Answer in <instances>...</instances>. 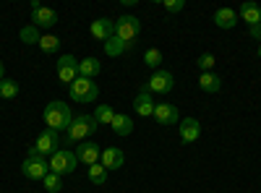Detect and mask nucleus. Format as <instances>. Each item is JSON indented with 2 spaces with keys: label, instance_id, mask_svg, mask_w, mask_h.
Listing matches in <instances>:
<instances>
[{
  "label": "nucleus",
  "instance_id": "nucleus-2",
  "mask_svg": "<svg viewBox=\"0 0 261 193\" xmlns=\"http://www.w3.org/2000/svg\"><path fill=\"white\" fill-rule=\"evenodd\" d=\"M97 128H99V123L94 120V115H79V118H73V123L68 125L63 144H65V146H79L81 141L89 139Z\"/></svg>",
  "mask_w": 261,
  "mask_h": 193
},
{
  "label": "nucleus",
  "instance_id": "nucleus-17",
  "mask_svg": "<svg viewBox=\"0 0 261 193\" xmlns=\"http://www.w3.org/2000/svg\"><path fill=\"white\" fill-rule=\"evenodd\" d=\"M110 128L118 136H130V133H134V120H130V115H125V113H115Z\"/></svg>",
  "mask_w": 261,
  "mask_h": 193
},
{
  "label": "nucleus",
  "instance_id": "nucleus-1",
  "mask_svg": "<svg viewBox=\"0 0 261 193\" xmlns=\"http://www.w3.org/2000/svg\"><path fill=\"white\" fill-rule=\"evenodd\" d=\"M42 118H45V125L50 128V131H68V125L73 123V113H71V104H65L60 99L50 102L45 107V113H42Z\"/></svg>",
  "mask_w": 261,
  "mask_h": 193
},
{
  "label": "nucleus",
  "instance_id": "nucleus-9",
  "mask_svg": "<svg viewBox=\"0 0 261 193\" xmlns=\"http://www.w3.org/2000/svg\"><path fill=\"white\" fill-rule=\"evenodd\" d=\"M58 78L63 81V84H71L79 78V60L73 58V55H63L60 60H58Z\"/></svg>",
  "mask_w": 261,
  "mask_h": 193
},
{
  "label": "nucleus",
  "instance_id": "nucleus-13",
  "mask_svg": "<svg viewBox=\"0 0 261 193\" xmlns=\"http://www.w3.org/2000/svg\"><path fill=\"white\" fill-rule=\"evenodd\" d=\"M125 162V154H123V149L118 146H110V149H102V157H99V164L105 170H120Z\"/></svg>",
  "mask_w": 261,
  "mask_h": 193
},
{
  "label": "nucleus",
  "instance_id": "nucleus-31",
  "mask_svg": "<svg viewBox=\"0 0 261 193\" xmlns=\"http://www.w3.org/2000/svg\"><path fill=\"white\" fill-rule=\"evenodd\" d=\"M165 11H170V13H180L183 8H186V0H165Z\"/></svg>",
  "mask_w": 261,
  "mask_h": 193
},
{
  "label": "nucleus",
  "instance_id": "nucleus-4",
  "mask_svg": "<svg viewBox=\"0 0 261 193\" xmlns=\"http://www.w3.org/2000/svg\"><path fill=\"white\" fill-rule=\"evenodd\" d=\"M47 164H50V173H55V175H71L73 170L79 167V159H76V152H68V149H58L55 154H50V159H47Z\"/></svg>",
  "mask_w": 261,
  "mask_h": 193
},
{
  "label": "nucleus",
  "instance_id": "nucleus-18",
  "mask_svg": "<svg viewBox=\"0 0 261 193\" xmlns=\"http://www.w3.org/2000/svg\"><path fill=\"white\" fill-rule=\"evenodd\" d=\"M99 71H102V63H99L97 58H84V60H79V76H81V78H92V81H94V76H99Z\"/></svg>",
  "mask_w": 261,
  "mask_h": 193
},
{
  "label": "nucleus",
  "instance_id": "nucleus-34",
  "mask_svg": "<svg viewBox=\"0 0 261 193\" xmlns=\"http://www.w3.org/2000/svg\"><path fill=\"white\" fill-rule=\"evenodd\" d=\"M258 58H261V45H258Z\"/></svg>",
  "mask_w": 261,
  "mask_h": 193
},
{
  "label": "nucleus",
  "instance_id": "nucleus-26",
  "mask_svg": "<svg viewBox=\"0 0 261 193\" xmlns=\"http://www.w3.org/2000/svg\"><path fill=\"white\" fill-rule=\"evenodd\" d=\"M89 180H92L94 185H105V183H107V170H105L99 162L89 167Z\"/></svg>",
  "mask_w": 261,
  "mask_h": 193
},
{
  "label": "nucleus",
  "instance_id": "nucleus-21",
  "mask_svg": "<svg viewBox=\"0 0 261 193\" xmlns=\"http://www.w3.org/2000/svg\"><path fill=\"white\" fill-rule=\"evenodd\" d=\"M199 87L206 94H217V92L222 89V81H220V76H217V73H201L199 76Z\"/></svg>",
  "mask_w": 261,
  "mask_h": 193
},
{
  "label": "nucleus",
  "instance_id": "nucleus-6",
  "mask_svg": "<svg viewBox=\"0 0 261 193\" xmlns=\"http://www.w3.org/2000/svg\"><path fill=\"white\" fill-rule=\"evenodd\" d=\"M68 94H71V99L73 102H81V104H89V102H94L97 99V94H99V89H97V84L92 81V78H76L71 87H68Z\"/></svg>",
  "mask_w": 261,
  "mask_h": 193
},
{
  "label": "nucleus",
  "instance_id": "nucleus-11",
  "mask_svg": "<svg viewBox=\"0 0 261 193\" xmlns=\"http://www.w3.org/2000/svg\"><path fill=\"white\" fill-rule=\"evenodd\" d=\"M154 118L160 125H175L178 120H180V115H178V107L175 104H170V102H157L154 104Z\"/></svg>",
  "mask_w": 261,
  "mask_h": 193
},
{
  "label": "nucleus",
  "instance_id": "nucleus-32",
  "mask_svg": "<svg viewBox=\"0 0 261 193\" xmlns=\"http://www.w3.org/2000/svg\"><path fill=\"white\" fill-rule=\"evenodd\" d=\"M248 34H251L253 39H258V42H261V24H256V26H248Z\"/></svg>",
  "mask_w": 261,
  "mask_h": 193
},
{
  "label": "nucleus",
  "instance_id": "nucleus-23",
  "mask_svg": "<svg viewBox=\"0 0 261 193\" xmlns=\"http://www.w3.org/2000/svg\"><path fill=\"white\" fill-rule=\"evenodd\" d=\"M113 118H115V110L110 104H99L97 110H94V120L97 123H102V125H110L113 123Z\"/></svg>",
  "mask_w": 261,
  "mask_h": 193
},
{
  "label": "nucleus",
  "instance_id": "nucleus-5",
  "mask_svg": "<svg viewBox=\"0 0 261 193\" xmlns=\"http://www.w3.org/2000/svg\"><path fill=\"white\" fill-rule=\"evenodd\" d=\"M141 34V21L136 18V16H120V18H115V37L118 39H123L125 45H130L134 47V42H136V37Z\"/></svg>",
  "mask_w": 261,
  "mask_h": 193
},
{
  "label": "nucleus",
  "instance_id": "nucleus-8",
  "mask_svg": "<svg viewBox=\"0 0 261 193\" xmlns=\"http://www.w3.org/2000/svg\"><path fill=\"white\" fill-rule=\"evenodd\" d=\"M60 144H63L60 133H58V131H50V128H45V131L37 136V141H34V152L42 154V157H50V154H55L58 149H60Z\"/></svg>",
  "mask_w": 261,
  "mask_h": 193
},
{
  "label": "nucleus",
  "instance_id": "nucleus-16",
  "mask_svg": "<svg viewBox=\"0 0 261 193\" xmlns=\"http://www.w3.org/2000/svg\"><path fill=\"white\" fill-rule=\"evenodd\" d=\"M154 104H157V102L151 99L149 92H139L136 99H134V110H136L139 118H151V115H154Z\"/></svg>",
  "mask_w": 261,
  "mask_h": 193
},
{
  "label": "nucleus",
  "instance_id": "nucleus-24",
  "mask_svg": "<svg viewBox=\"0 0 261 193\" xmlns=\"http://www.w3.org/2000/svg\"><path fill=\"white\" fill-rule=\"evenodd\" d=\"M18 97V84L13 78H3L0 81V99H13Z\"/></svg>",
  "mask_w": 261,
  "mask_h": 193
},
{
  "label": "nucleus",
  "instance_id": "nucleus-15",
  "mask_svg": "<svg viewBox=\"0 0 261 193\" xmlns=\"http://www.w3.org/2000/svg\"><path fill=\"white\" fill-rule=\"evenodd\" d=\"M178 131H180V139H183L186 144H193L196 139L201 136V123L196 120V118H186V120H180Z\"/></svg>",
  "mask_w": 261,
  "mask_h": 193
},
{
  "label": "nucleus",
  "instance_id": "nucleus-3",
  "mask_svg": "<svg viewBox=\"0 0 261 193\" xmlns=\"http://www.w3.org/2000/svg\"><path fill=\"white\" fill-rule=\"evenodd\" d=\"M21 173H24V178H29V180H45V175L50 173L47 157L37 154L34 146H32L29 154H27V159H24V164H21Z\"/></svg>",
  "mask_w": 261,
  "mask_h": 193
},
{
  "label": "nucleus",
  "instance_id": "nucleus-33",
  "mask_svg": "<svg viewBox=\"0 0 261 193\" xmlns=\"http://www.w3.org/2000/svg\"><path fill=\"white\" fill-rule=\"evenodd\" d=\"M6 78V66H3V60H0V81Z\"/></svg>",
  "mask_w": 261,
  "mask_h": 193
},
{
  "label": "nucleus",
  "instance_id": "nucleus-30",
  "mask_svg": "<svg viewBox=\"0 0 261 193\" xmlns=\"http://www.w3.org/2000/svg\"><path fill=\"white\" fill-rule=\"evenodd\" d=\"M214 55L212 52H204V55H199V60H196V66L201 68V73H214Z\"/></svg>",
  "mask_w": 261,
  "mask_h": 193
},
{
  "label": "nucleus",
  "instance_id": "nucleus-7",
  "mask_svg": "<svg viewBox=\"0 0 261 193\" xmlns=\"http://www.w3.org/2000/svg\"><path fill=\"white\" fill-rule=\"evenodd\" d=\"M172 87H175V78H172V73L160 68V71L151 73V78L144 84L141 92H149V94H170Z\"/></svg>",
  "mask_w": 261,
  "mask_h": 193
},
{
  "label": "nucleus",
  "instance_id": "nucleus-12",
  "mask_svg": "<svg viewBox=\"0 0 261 193\" xmlns=\"http://www.w3.org/2000/svg\"><path fill=\"white\" fill-rule=\"evenodd\" d=\"M58 24V13L53 11V8H34L32 11V26H37V29H50V26H55Z\"/></svg>",
  "mask_w": 261,
  "mask_h": 193
},
{
  "label": "nucleus",
  "instance_id": "nucleus-19",
  "mask_svg": "<svg viewBox=\"0 0 261 193\" xmlns=\"http://www.w3.org/2000/svg\"><path fill=\"white\" fill-rule=\"evenodd\" d=\"M214 24L220 26V29H232L235 24H238V13H235V8H220L214 13Z\"/></svg>",
  "mask_w": 261,
  "mask_h": 193
},
{
  "label": "nucleus",
  "instance_id": "nucleus-28",
  "mask_svg": "<svg viewBox=\"0 0 261 193\" xmlns=\"http://www.w3.org/2000/svg\"><path fill=\"white\" fill-rule=\"evenodd\" d=\"M42 183H45L47 193H60V190H63V178H60V175H55V173H47Z\"/></svg>",
  "mask_w": 261,
  "mask_h": 193
},
{
  "label": "nucleus",
  "instance_id": "nucleus-27",
  "mask_svg": "<svg viewBox=\"0 0 261 193\" xmlns=\"http://www.w3.org/2000/svg\"><path fill=\"white\" fill-rule=\"evenodd\" d=\"M39 47H42V52H58V47H60V39H58L55 34H42V39H39Z\"/></svg>",
  "mask_w": 261,
  "mask_h": 193
},
{
  "label": "nucleus",
  "instance_id": "nucleus-14",
  "mask_svg": "<svg viewBox=\"0 0 261 193\" xmlns=\"http://www.w3.org/2000/svg\"><path fill=\"white\" fill-rule=\"evenodd\" d=\"M89 32H92V37H94V39L107 42L110 37H115V21H110V18H97V21H92Z\"/></svg>",
  "mask_w": 261,
  "mask_h": 193
},
{
  "label": "nucleus",
  "instance_id": "nucleus-20",
  "mask_svg": "<svg viewBox=\"0 0 261 193\" xmlns=\"http://www.w3.org/2000/svg\"><path fill=\"white\" fill-rule=\"evenodd\" d=\"M238 16H241L248 26L261 24V8H258L256 3H243V6H241V13H238Z\"/></svg>",
  "mask_w": 261,
  "mask_h": 193
},
{
  "label": "nucleus",
  "instance_id": "nucleus-10",
  "mask_svg": "<svg viewBox=\"0 0 261 193\" xmlns=\"http://www.w3.org/2000/svg\"><path fill=\"white\" fill-rule=\"evenodd\" d=\"M99 157H102V149H99L94 141H81V144L76 146V159H79V162H84L86 167L97 164V162H99Z\"/></svg>",
  "mask_w": 261,
  "mask_h": 193
},
{
  "label": "nucleus",
  "instance_id": "nucleus-29",
  "mask_svg": "<svg viewBox=\"0 0 261 193\" xmlns=\"http://www.w3.org/2000/svg\"><path fill=\"white\" fill-rule=\"evenodd\" d=\"M144 63H146L149 68H157V71H160V66H162V52H160L157 47L146 50V52H144Z\"/></svg>",
  "mask_w": 261,
  "mask_h": 193
},
{
  "label": "nucleus",
  "instance_id": "nucleus-25",
  "mask_svg": "<svg viewBox=\"0 0 261 193\" xmlns=\"http://www.w3.org/2000/svg\"><path fill=\"white\" fill-rule=\"evenodd\" d=\"M18 37H21L24 45H39V39H42V34H39L37 26H24V29L18 32Z\"/></svg>",
  "mask_w": 261,
  "mask_h": 193
},
{
  "label": "nucleus",
  "instance_id": "nucleus-22",
  "mask_svg": "<svg viewBox=\"0 0 261 193\" xmlns=\"http://www.w3.org/2000/svg\"><path fill=\"white\" fill-rule=\"evenodd\" d=\"M130 50V45H125L123 39H118V37H110L105 42V52L110 55V58H120V55H125Z\"/></svg>",
  "mask_w": 261,
  "mask_h": 193
}]
</instances>
